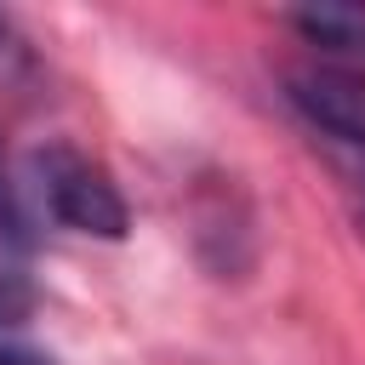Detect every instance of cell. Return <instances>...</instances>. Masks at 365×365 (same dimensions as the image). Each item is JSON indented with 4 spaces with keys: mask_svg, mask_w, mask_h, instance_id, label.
Returning a JSON list of instances; mask_svg holds the SVG:
<instances>
[{
    "mask_svg": "<svg viewBox=\"0 0 365 365\" xmlns=\"http://www.w3.org/2000/svg\"><path fill=\"white\" fill-rule=\"evenodd\" d=\"M29 194L68 234H86V240H125L131 234V205H125L114 171L74 143H40L29 154Z\"/></svg>",
    "mask_w": 365,
    "mask_h": 365,
    "instance_id": "cell-1",
    "label": "cell"
},
{
    "mask_svg": "<svg viewBox=\"0 0 365 365\" xmlns=\"http://www.w3.org/2000/svg\"><path fill=\"white\" fill-rule=\"evenodd\" d=\"M285 97L319 137L342 143L348 154H365V68H297L285 80Z\"/></svg>",
    "mask_w": 365,
    "mask_h": 365,
    "instance_id": "cell-2",
    "label": "cell"
},
{
    "mask_svg": "<svg viewBox=\"0 0 365 365\" xmlns=\"http://www.w3.org/2000/svg\"><path fill=\"white\" fill-rule=\"evenodd\" d=\"M29 251H34L29 211H23V194H17V182L6 177V160H0V331L23 325V319L34 314Z\"/></svg>",
    "mask_w": 365,
    "mask_h": 365,
    "instance_id": "cell-3",
    "label": "cell"
},
{
    "mask_svg": "<svg viewBox=\"0 0 365 365\" xmlns=\"http://www.w3.org/2000/svg\"><path fill=\"white\" fill-rule=\"evenodd\" d=\"M285 23L336 57V68H365V6L359 0H314V6H291Z\"/></svg>",
    "mask_w": 365,
    "mask_h": 365,
    "instance_id": "cell-4",
    "label": "cell"
},
{
    "mask_svg": "<svg viewBox=\"0 0 365 365\" xmlns=\"http://www.w3.org/2000/svg\"><path fill=\"white\" fill-rule=\"evenodd\" d=\"M0 365H57L46 348H29L23 336H11V331H0Z\"/></svg>",
    "mask_w": 365,
    "mask_h": 365,
    "instance_id": "cell-5",
    "label": "cell"
},
{
    "mask_svg": "<svg viewBox=\"0 0 365 365\" xmlns=\"http://www.w3.org/2000/svg\"><path fill=\"white\" fill-rule=\"evenodd\" d=\"M23 68V40H17V29H11V17L0 11V80H11Z\"/></svg>",
    "mask_w": 365,
    "mask_h": 365,
    "instance_id": "cell-6",
    "label": "cell"
},
{
    "mask_svg": "<svg viewBox=\"0 0 365 365\" xmlns=\"http://www.w3.org/2000/svg\"><path fill=\"white\" fill-rule=\"evenodd\" d=\"M348 177H354V194H359V217H365V154L348 160Z\"/></svg>",
    "mask_w": 365,
    "mask_h": 365,
    "instance_id": "cell-7",
    "label": "cell"
}]
</instances>
